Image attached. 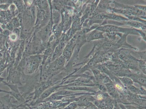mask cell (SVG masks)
I'll return each mask as SVG.
<instances>
[{"instance_id":"4fadbf2b","label":"cell","mask_w":146,"mask_h":109,"mask_svg":"<svg viewBox=\"0 0 146 109\" xmlns=\"http://www.w3.org/2000/svg\"><path fill=\"white\" fill-rule=\"evenodd\" d=\"M1 55H0V59H1Z\"/></svg>"},{"instance_id":"277c9868","label":"cell","mask_w":146,"mask_h":109,"mask_svg":"<svg viewBox=\"0 0 146 109\" xmlns=\"http://www.w3.org/2000/svg\"><path fill=\"white\" fill-rule=\"evenodd\" d=\"M107 88V92L110 93V94L114 98H116L118 95L117 93V91L115 86L112 83L107 84H106Z\"/></svg>"},{"instance_id":"7a4b0ae2","label":"cell","mask_w":146,"mask_h":109,"mask_svg":"<svg viewBox=\"0 0 146 109\" xmlns=\"http://www.w3.org/2000/svg\"><path fill=\"white\" fill-rule=\"evenodd\" d=\"M1 92H3L9 94L16 100L20 104L28 103L21 92H17L12 91H7L0 89V93Z\"/></svg>"},{"instance_id":"9c48e42d","label":"cell","mask_w":146,"mask_h":109,"mask_svg":"<svg viewBox=\"0 0 146 109\" xmlns=\"http://www.w3.org/2000/svg\"><path fill=\"white\" fill-rule=\"evenodd\" d=\"M83 109H97V108L95 105L91 103V104L89 105L87 107H86Z\"/></svg>"},{"instance_id":"8992f818","label":"cell","mask_w":146,"mask_h":109,"mask_svg":"<svg viewBox=\"0 0 146 109\" xmlns=\"http://www.w3.org/2000/svg\"><path fill=\"white\" fill-rule=\"evenodd\" d=\"M127 87H128V88L130 90V91L133 93V94H144L143 93V92L146 93V90H144V89L143 90V89L138 88H137L135 87L133 85L128 86Z\"/></svg>"},{"instance_id":"3957f363","label":"cell","mask_w":146,"mask_h":109,"mask_svg":"<svg viewBox=\"0 0 146 109\" xmlns=\"http://www.w3.org/2000/svg\"><path fill=\"white\" fill-rule=\"evenodd\" d=\"M130 78H131L133 82L141 85L142 86L146 87V78L145 77L139 76L137 75H132L129 74Z\"/></svg>"},{"instance_id":"7c38bea8","label":"cell","mask_w":146,"mask_h":109,"mask_svg":"<svg viewBox=\"0 0 146 109\" xmlns=\"http://www.w3.org/2000/svg\"><path fill=\"white\" fill-rule=\"evenodd\" d=\"M0 31L2 32V29L1 28V26H0Z\"/></svg>"},{"instance_id":"30bf717a","label":"cell","mask_w":146,"mask_h":109,"mask_svg":"<svg viewBox=\"0 0 146 109\" xmlns=\"http://www.w3.org/2000/svg\"><path fill=\"white\" fill-rule=\"evenodd\" d=\"M96 98L98 100H100L103 99V96L101 94H99L96 96Z\"/></svg>"},{"instance_id":"52a82bcc","label":"cell","mask_w":146,"mask_h":109,"mask_svg":"<svg viewBox=\"0 0 146 109\" xmlns=\"http://www.w3.org/2000/svg\"><path fill=\"white\" fill-rule=\"evenodd\" d=\"M79 108L77 102L74 101L68 104L63 109H76Z\"/></svg>"},{"instance_id":"ba28073f","label":"cell","mask_w":146,"mask_h":109,"mask_svg":"<svg viewBox=\"0 0 146 109\" xmlns=\"http://www.w3.org/2000/svg\"><path fill=\"white\" fill-rule=\"evenodd\" d=\"M99 89L102 92H107V88L104 85L100 84L99 86Z\"/></svg>"},{"instance_id":"6da1fadb","label":"cell","mask_w":146,"mask_h":109,"mask_svg":"<svg viewBox=\"0 0 146 109\" xmlns=\"http://www.w3.org/2000/svg\"><path fill=\"white\" fill-rule=\"evenodd\" d=\"M61 90H66L70 91L78 92V91H88L91 93H97L98 90L94 87H86V86H69L61 88Z\"/></svg>"},{"instance_id":"5b68a950","label":"cell","mask_w":146,"mask_h":109,"mask_svg":"<svg viewBox=\"0 0 146 109\" xmlns=\"http://www.w3.org/2000/svg\"><path fill=\"white\" fill-rule=\"evenodd\" d=\"M119 79L120 80L123 84L125 86L128 87V86H131L133 84V82L132 79L128 76H124L119 78Z\"/></svg>"},{"instance_id":"8fae6325","label":"cell","mask_w":146,"mask_h":109,"mask_svg":"<svg viewBox=\"0 0 146 109\" xmlns=\"http://www.w3.org/2000/svg\"><path fill=\"white\" fill-rule=\"evenodd\" d=\"M128 107H126V109H137L135 108V107H132V106H128Z\"/></svg>"}]
</instances>
